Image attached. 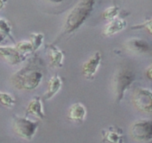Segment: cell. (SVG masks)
Returning a JSON list of instances; mask_svg holds the SVG:
<instances>
[{
    "instance_id": "obj_1",
    "label": "cell",
    "mask_w": 152,
    "mask_h": 143,
    "mask_svg": "<svg viewBox=\"0 0 152 143\" xmlns=\"http://www.w3.org/2000/svg\"><path fill=\"white\" fill-rule=\"evenodd\" d=\"M95 0H80L67 16L64 34H71L78 29L93 9Z\"/></svg>"
},
{
    "instance_id": "obj_2",
    "label": "cell",
    "mask_w": 152,
    "mask_h": 143,
    "mask_svg": "<svg viewBox=\"0 0 152 143\" xmlns=\"http://www.w3.org/2000/svg\"><path fill=\"white\" fill-rule=\"evenodd\" d=\"M42 77V74L39 69L31 66H26L13 74L11 81L17 89L32 90L40 84Z\"/></svg>"
},
{
    "instance_id": "obj_3",
    "label": "cell",
    "mask_w": 152,
    "mask_h": 143,
    "mask_svg": "<svg viewBox=\"0 0 152 143\" xmlns=\"http://www.w3.org/2000/svg\"><path fill=\"white\" fill-rule=\"evenodd\" d=\"M134 80V72L129 68H123L116 72L113 80V89L117 102L123 99L125 92L130 87Z\"/></svg>"
},
{
    "instance_id": "obj_4",
    "label": "cell",
    "mask_w": 152,
    "mask_h": 143,
    "mask_svg": "<svg viewBox=\"0 0 152 143\" xmlns=\"http://www.w3.org/2000/svg\"><path fill=\"white\" fill-rule=\"evenodd\" d=\"M38 121H32L26 117L13 116V127L16 135L26 140H31L39 127Z\"/></svg>"
},
{
    "instance_id": "obj_5",
    "label": "cell",
    "mask_w": 152,
    "mask_h": 143,
    "mask_svg": "<svg viewBox=\"0 0 152 143\" xmlns=\"http://www.w3.org/2000/svg\"><path fill=\"white\" fill-rule=\"evenodd\" d=\"M130 133L138 142H149L152 139V122L151 120L141 119L132 125Z\"/></svg>"
},
{
    "instance_id": "obj_6",
    "label": "cell",
    "mask_w": 152,
    "mask_h": 143,
    "mask_svg": "<svg viewBox=\"0 0 152 143\" xmlns=\"http://www.w3.org/2000/svg\"><path fill=\"white\" fill-rule=\"evenodd\" d=\"M135 107L143 113H151L152 110V92L147 88L138 89L134 96Z\"/></svg>"
},
{
    "instance_id": "obj_7",
    "label": "cell",
    "mask_w": 152,
    "mask_h": 143,
    "mask_svg": "<svg viewBox=\"0 0 152 143\" xmlns=\"http://www.w3.org/2000/svg\"><path fill=\"white\" fill-rule=\"evenodd\" d=\"M101 61H102V55L99 52H96L83 65L82 72L83 75L88 79L93 78L96 72L98 71Z\"/></svg>"
},
{
    "instance_id": "obj_8",
    "label": "cell",
    "mask_w": 152,
    "mask_h": 143,
    "mask_svg": "<svg viewBox=\"0 0 152 143\" xmlns=\"http://www.w3.org/2000/svg\"><path fill=\"white\" fill-rule=\"evenodd\" d=\"M0 56L10 65H16L25 57L12 46H0Z\"/></svg>"
},
{
    "instance_id": "obj_9",
    "label": "cell",
    "mask_w": 152,
    "mask_h": 143,
    "mask_svg": "<svg viewBox=\"0 0 152 143\" xmlns=\"http://www.w3.org/2000/svg\"><path fill=\"white\" fill-rule=\"evenodd\" d=\"M124 46L129 52L135 54H145L150 50L148 42L142 39H131L125 43Z\"/></svg>"
},
{
    "instance_id": "obj_10",
    "label": "cell",
    "mask_w": 152,
    "mask_h": 143,
    "mask_svg": "<svg viewBox=\"0 0 152 143\" xmlns=\"http://www.w3.org/2000/svg\"><path fill=\"white\" fill-rule=\"evenodd\" d=\"M87 114L85 106L80 102L74 104L68 110V117L70 120L77 122H83Z\"/></svg>"
},
{
    "instance_id": "obj_11",
    "label": "cell",
    "mask_w": 152,
    "mask_h": 143,
    "mask_svg": "<svg viewBox=\"0 0 152 143\" xmlns=\"http://www.w3.org/2000/svg\"><path fill=\"white\" fill-rule=\"evenodd\" d=\"M26 114L34 115V116L40 119H44L45 118V114L43 110L42 103L39 97H34L30 101L26 110Z\"/></svg>"
},
{
    "instance_id": "obj_12",
    "label": "cell",
    "mask_w": 152,
    "mask_h": 143,
    "mask_svg": "<svg viewBox=\"0 0 152 143\" xmlns=\"http://www.w3.org/2000/svg\"><path fill=\"white\" fill-rule=\"evenodd\" d=\"M62 85V81L59 75H54L48 80V90L45 93L43 98L45 100H49L53 98L61 89Z\"/></svg>"
},
{
    "instance_id": "obj_13",
    "label": "cell",
    "mask_w": 152,
    "mask_h": 143,
    "mask_svg": "<svg viewBox=\"0 0 152 143\" xmlns=\"http://www.w3.org/2000/svg\"><path fill=\"white\" fill-rule=\"evenodd\" d=\"M102 141L107 143H119L123 141V132L120 129L110 128L102 131Z\"/></svg>"
},
{
    "instance_id": "obj_14",
    "label": "cell",
    "mask_w": 152,
    "mask_h": 143,
    "mask_svg": "<svg viewBox=\"0 0 152 143\" xmlns=\"http://www.w3.org/2000/svg\"><path fill=\"white\" fill-rule=\"evenodd\" d=\"M126 26V22L122 19H114L104 28L103 34L105 36L113 35L124 29Z\"/></svg>"
},
{
    "instance_id": "obj_15",
    "label": "cell",
    "mask_w": 152,
    "mask_h": 143,
    "mask_svg": "<svg viewBox=\"0 0 152 143\" xmlns=\"http://www.w3.org/2000/svg\"><path fill=\"white\" fill-rule=\"evenodd\" d=\"M49 57L50 60V65L53 67L62 66V60L64 55L61 50L53 45L49 46Z\"/></svg>"
},
{
    "instance_id": "obj_16",
    "label": "cell",
    "mask_w": 152,
    "mask_h": 143,
    "mask_svg": "<svg viewBox=\"0 0 152 143\" xmlns=\"http://www.w3.org/2000/svg\"><path fill=\"white\" fill-rule=\"evenodd\" d=\"M15 48L16 50L22 55L23 56L25 57V55H28L32 52H34V49H33V46L31 45L30 41H21L16 43Z\"/></svg>"
},
{
    "instance_id": "obj_17",
    "label": "cell",
    "mask_w": 152,
    "mask_h": 143,
    "mask_svg": "<svg viewBox=\"0 0 152 143\" xmlns=\"http://www.w3.org/2000/svg\"><path fill=\"white\" fill-rule=\"evenodd\" d=\"M0 103L7 107H13L16 104V100L10 94L0 92Z\"/></svg>"
},
{
    "instance_id": "obj_18",
    "label": "cell",
    "mask_w": 152,
    "mask_h": 143,
    "mask_svg": "<svg viewBox=\"0 0 152 143\" xmlns=\"http://www.w3.org/2000/svg\"><path fill=\"white\" fill-rule=\"evenodd\" d=\"M44 35L42 34H38V33H33L30 36V42L33 46L34 52L37 51V49L41 47L43 43Z\"/></svg>"
},
{
    "instance_id": "obj_19",
    "label": "cell",
    "mask_w": 152,
    "mask_h": 143,
    "mask_svg": "<svg viewBox=\"0 0 152 143\" xmlns=\"http://www.w3.org/2000/svg\"><path fill=\"white\" fill-rule=\"evenodd\" d=\"M10 26L8 22L4 19L0 18V34H4L5 37H8L13 42H14L10 32Z\"/></svg>"
},
{
    "instance_id": "obj_20",
    "label": "cell",
    "mask_w": 152,
    "mask_h": 143,
    "mask_svg": "<svg viewBox=\"0 0 152 143\" xmlns=\"http://www.w3.org/2000/svg\"><path fill=\"white\" fill-rule=\"evenodd\" d=\"M117 13H118V7L116 6H113V7H108L104 11L103 16L105 19L113 20V19H116Z\"/></svg>"
},
{
    "instance_id": "obj_21",
    "label": "cell",
    "mask_w": 152,
    "mask_h": 143,
    "mask_svg": "<svg viewBox=\"0 0 152 143\" xmlns=\"http://www.w3.org/2000/svg\"><path fill=\"white\" fill-rule=\"evenodd\" d=\"M151 70H152V67L151 66H148V68L147 69H146V74H147V77H148V78L151 80V79L152 78V74H151Z\"/></svg>"
},
{
    "instance_id": "obj_22",
    "label": "cell",
    "mask_w": 152,
    "mask_h": 143,
    "mask_svg": "<svg viewBox=\"0 0 152 143\" xmlns=\"http://www.w3.org/2000/svg\"><path fill=\"white\" fill-rule=\"evenodd\" d=\"M5 36L4 35V34H0V43H1V42L3 41V40H4V39H5Z\"/></svg>"
},
{
    "instance_id": "obj_23",
    "label": "cell",
    "mask_w": 152,
    "mask_h": 143,
    "mask_svg": "<svg viewBox=\"0 0 152 143\" xmlns=\"http://www.w3.org/2000/svg\"><path fill=\"white\" fill-rule=\"evenodd\" d=\"M4 0H0V9H1L3 7V6H4Z\"/></svg>"
},
{
    "instance_id": "obj_24",
    "label": "cell",
    "mask_w": 152,
    "mask_h": 143,
    "mask_svg": "<svg viewBox=\"0 0 152 143\" xmlns=\"http://www.w3.org/2000/svg\"><path fill=\"white\" fill-rule=\"evenodd\" d=\"M49 1H52V2H55V3H58V2H61L63 0H49Z\"/></svg>"
},
{
    "instance_id": "obj_25",
    "label": "cell",
    "mask_w": 152,
    "mask_h": 143,
    "mask_svg": "<svg viewBox=\"0 0 152 143\" xmlns=\"http://www.w3.org/2000/svg\"><path fill=\"white\" fill-rule=\"evenodd\" d=\"M119 143H123V141H121V142H120Z\"/></svg>"
},
{
    "instance_id": "obj_26",
    "label": "cell",
    "mask_w": 152,
    "mask_h": 143,
    "mask_svg": "<svg viewBox=\"0 0 152 143\" xmlns=\"http://www.w3.org/2000/svg\"><path fill=\"white\" fill-rule=\"evenodd\" d=\"M4 1H5V0H4Z\"/></svg>"
}]
</instances>
